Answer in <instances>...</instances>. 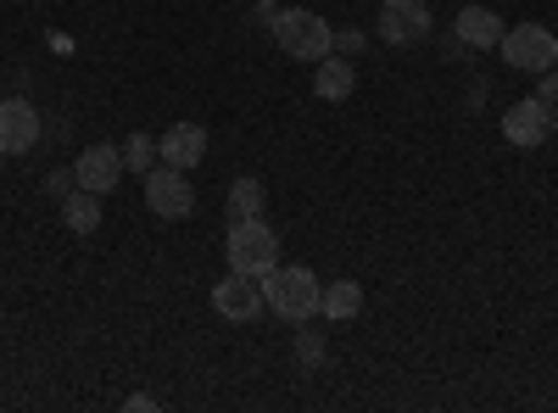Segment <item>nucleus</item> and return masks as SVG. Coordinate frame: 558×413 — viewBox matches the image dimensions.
Here are the masks:
<instances>
[{"label":"nucleus","instance_id":"obj_1","mask_svg":"<svg viewBox=\"0 0 558 413\" xmlns=\"http://www.w3.org/2000/svg\"><path fill=\"white\" fill-rule=\"evenodd\" d=\"M263 23H268V34L279 39V51H286L291 62H324L336 51V28L318 12H302V7L274 12V7H263Z\"/></svg>","mask_w":558,"mask_h":413},{"label":"nucleus","instance_id":"obj_2","mask_svg":"<svg viewBox=\"0 0 558 413\" xmlns=\"http://www.w3.org/2000/svg\"><path fill=\"white\" fill-rule=\"evenodd\" d=\"M263 296H268V313L286 318V325H307V318H318V302H324V286L318 274L291 263V268H268L263 274Z\"/></svg>","mask_w":558,"mask_h":413},{"label":"nucleus","instance_id":"obj_3","mask_svg":"<svg viewBox=\"0 0 558 413\" xmlns=\"http://www.w3.org/2000/svg\"><path fill=\"white\" fill-rule=\"evenodd\" d=\"M223 257H229V268H235V274H252V280H263L268 268H279V235H274L263 218H241V223H229Z\"/></svg>","mask_w":558,"mask_h":413},{"label":"nucleus","instance_id":"obj_4","mask_svg":"<svg viewBox=\"0 0 558 413\" xmlns=\"http://www.w3.org/2000/svg\"><path fill=\"white\" fill-rule=\"evenodd\" d=\"M502 62L514 68V73H547L558 68V34L542 28V23H514V28H502Z\"/></svg>","mask_w":558,"mask_h":413},{"label":"nucleus","instance_id":"obj_5","mask_svg":"<svg viewBox=\"0 0 558 413\" xmlns=\"http://www.w3.org/2000/svg\"><path fill=\"white\" fill-rule=\"evenodd\" d=\"M213 307H218V318H235V325H252V318H263V313H268L263 280H252V274H235V268H229L223 280L213 286Z\"/></svg>","mask_w":558,"mask_h":413},{"label":"nucleus","instance_id":"obj_6","mask_svg":"<svg viewBox=\"0 0 558 413\" xmlns=\"http://www.w3.org/2000/svg\"><path fill=\"white\" fill-rule=\"evenodd\" d=\"M146 207L157 218H191L196 212V191H191V173L184 168H151L146 173Z\"/></svg>","mask_w":558,"mask_h":413},{"label":"nucleus","instance_id":"obj_7","mask_svg":"<svg viewBox=\"0 0 558 413\" xmlns=\"http://www.w3.org/2000/svg\"><path fill=\"white\" fill-rule=\"evenodd\" d=\"M502 141L514 146V151H536L547 141V101L531 96V101L502 107Z\"/></svg>","mask_w":558,"mask_h":413},{"label":"nucleus","instance_id":"obj_8","mask_svg":"<svg viewBox=\"0 0 558 413\" xmlns=\"http://www.w3.org/2000/svg\"><path fill=\"white\" fill-rule=\"evenodd\" d=\"M375 28H380L386 45H413V39L430 34V12H425V0H380Z\"/></svg>","mask_w":558,"mask_h":413},{"label":"nucleus","instance_id":"obj_9","mask_svg":"<svg viewBox=\"0 0 558 413\" xmlns=\"http://www.w3.org/2000/svg\"><path fill=\"white\" fill-rule=\"evenodd\" d=\"M73 173H78V191L112 196V185L123 179V151H118V146H89V151H78Z\"/></svg>","mask_w":558,"mask_h":413},{"label":"nucleus","instance_id":"obj_10","mask_svg":"<svg viewBox=\"0 0 558 413\" xmlns=\"http://www.w3.org/2000/svg\"><path fill=\"white\" fill-rule=\"evenodd\" d=\"M34 141H39V112L28 101H0V151L28 157Z\"/></svg>","mask_w":558,"mask_h":413},{"label":"nucleus","instance_id":"obj_11","mask_svg":"<svg viewBox=\"0 0 558 413\" xmlns=\"http://www.w3.org/2000/svg\"><path fill=\"white\" fill-rule=\"evenodd\" d=\"M157 157H162L168 168H184V173H191V168L207 157V129H202V123H173L162 141H157Z\"/></svg>","mask_w":558,"mask_h":413},{"label":"nucleus","instance_id":"obj_12","mask_svg":"<svg viewBox=\"0 0 558 413\" xmlns=\"http://www.w3.org/2000/svg\"><path fill=\"white\" fill-rule=\"evenodd\" d=\"M452 39L470 45V51H492V45L502 39V17L492 7H463L458 23H452Z\"/></svg>","mask_w":558,"mask_h":413},{"label":"nucleus","instance_id":"obj_13","mask_svg":"<svg viewBox=\"0 0 558 413\" xmlns=\"http://www.w3.org/2000/svg\"><path fill=\"white\" fill-rule=\"evenodd\" d=\"M352 89H357L352 62H336V57L313 62V96H318V101H352Z\"/></svg>","mask_w":558,"mask_h":413},{"label":"nucleus","instance_id":"obj_14","mask_svg":"<svg viewBox=\"0 0 558 413\" xmlns=\"http://www.w3.org/2000/svg\"><path fill=\"white\" fill-rule=\"evenodd\" d=\"M62 223L73 229V235H96V229H101V196L96 191L62 196Z\"/></svg>","mask_w":558,"mask_h":413},{"label":"nucleus","instance_id":"obj_15","mask_svg":"<svg viewBox=\"0 0 558 413\" xmlns=\"http://www.w3.org/2000/svg\"><path fill=\"white\" fill-rule=\"evenodd\" d=\"M357 307H363V286H357V280H336V286H324V302H318V313H324V318L347 325V318H357Z\"/></svg>","mask_w":558,"mask_h":413},{"label":"nucleus","instance_id":"obj_16","mask_svg":"<svg viewBox=\"0 0 558 413\" xmlns=\"http://www.w3.org/2000/svg\"><path fill=\"white\" fill-rule=\"evenodd\" d=\"M263 207H268V196H263V179H235L229 185V223H241V218H263Z\"/></svg>","mask_w":558,"mask_h":413},{"label":"nucleus","instance_id":"obj_17","mask_svg":"<svg viewBox=\"0 0 558 413\" xmlns=\"http://www.w3.org/2000/svg\"><path fill=\"white\" fill-rule=\"evenodd\" d=\"M118 151H123V173H140V179H146L151 162H157V141H151V134H129Z\"/></svg>","mask_w":558,"mask_h":413},{"label":"nucleus","instance_id":"obj_18","mask_svg":"<svg viewBox=\"0 0 558 413\" xmlns=\"http://www.w3.org/2000/svg\"><path fill=\"white\" fill-rule=\"evenodd\" d=\"M296 357L307 363V369H318V363H324V341H318L313 330H302V341H296Z\"/></svg>","mask_w":558,"mask_h":413},{"label":"nucleus","instance_id":"obj_19","mask_svg":"<svg viewBox=\"0 0 558 413\" xmlns=\"http://www.w3.org/2000/svg\"><path fill=\"white\" fill-rule=\"evenodd\" d=\"M45 191H51V196H68V191H78V173H73V168H57L51 179H45Z\"/></svg>","mask_w":558,"mask_h":413},{"label":"nucleus","instance_id":"obj_20","mask_svg":"<svg viewBox=\"0 0 558 413\" xmlns=\"http://www.w3.org/2000/svg\"><path fill=\"white\" fill-rule=\"evenodd\" d=\"M542 101H547V107L558 101V68H547V73H542Z\"/></svg>","mask_w":558,"mask_h":413},{"label":"nucleus","instance_id":"obj_21","mask_svg":"<svg viewBox=\"0 0 558 413\" xmlns=\"http://www.w3.org/2000/svg\"><path fill=\"white\" fill-rule=\"evenodd\" d=\"M336 45H341V51L352 57V51H363V34H352V28H347V34H336Z\"/></svg>","mask_w":558,"mask_h":413},{"label":"nucleus","instance_id":"obj_22","mask_svg":"<svg viewBox=\"0 0 558 413\" xmlns=\"http://www.w3.org/2000/svg\"><path fill=\"white\" fill-rule=\"evenodd\" d=\"M123 408H134V413H140V408H157V397H151V391H134Z\"/></svg>","mask_w":558,"mask_h":413},{"label":"nucleus","instance_id":"obj_23","mask_svg":"<svg viewBox=\"0 0 558 413\" xmlns=\"http://www.w3.org/2000/svg\"><path fill=\"white\" fill-rule=\"evenodd\" d=\"M547 129H553V134H558V101H553V107H547Z\"/></svg>","mask_w":558,"mask_h":413},{"label":"nucleus","instance_id":"obj_24","mask_svg":"<svg viewBox=\"0 0 558 413\" xmlns=\"http://www.w3.org/2000/svg\"><path fill=\"white\" fill-rule=\"evenodd\" d=\"M257 7H279V0H257Z\"/></svg>","mask_w":558,"mask_h":413}]
</instances>
